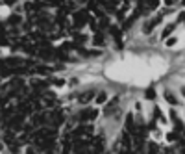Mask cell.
<instances>
[{
	"mask_svg": "<svg viewBox=\"0 0 185 154\" xmlns=\"http://www.w3.org/2000/svg\"><path fill=\"white\" fill-rule=\"evenodd\" d=\"M98 115V111L96 110H84V111H81V113H80V123H87V121H93V119L94 117H96Z\"/></svg>",
	"mask_w": 185,
	"mask_h": 154,
	"instance_id": "6da1fadb",
	"label": "cell"
},
{
	"mask_svg": "<svg viewBox=\"0 0 185 154\" xmlns=\"http://www.w3.org/2000/svg\"><path fill=\"white\" fill-rule=\"evenodd\" d=\"M87 20V11H80L74 15V23H76V26H84Z\"/></svg>",
	"mask_w": 185,
	"mask_h": 154,
	"instance_id": "7a4b0ae2",
	"label": "cell"
},
{
	"mask_svg": "<svg viewBox=\"0 0 185 154\" xmlns=\"http://www.w3.org/2000/svg\"><path fill=\"white\" fill-rule=\"evenodd\" d=\"M93 97H94L93 91H85V93H81L80 102H81V104H85V102H89V100H93Z\"/></svg>",
	"mask_w": 185,
	"mask_h": 154,
	"instance_id": "3957f363",
	"label": "cell"
},
{
	"mask_svg": "<svg viewBox=\"0 0 185 154\" xmlns=\"http://www.w3.org/2000/svg\"><path fill=\"white\" fill-rule=\"evenodd\" d=\"M117 104H119V99H113L111 102L107 104V108H106V113H113L115 108H117Z\"/></svg>",
	"mask_w": 185,
	"mask_h": 154,
	"instance_id": "277c9868",
	"label": "cell"
},
{
	"mask_svg": "<svg viewBox=\"0 0 185 154\" xmlns=\"http://www.w3.org/2000/svg\"><path fill=\"white\" fill-rule=\"evenodd\" d=\"M165 100H168L170 104H178V99H176V97H174L172 93H168V91L165 93Z\"/></svg>",
	"mask_w": 185,
	"mask_h": 154,
	"instance_id": "5b68a950",
	"label": "cell"
},
{
	"mask_svg": "<svg viewBox=\"0 0 185 154\" xmlns=\"http://www.w3.org/2000/svg\"><path fill=\"white\" fill-rule=\"evenodd\" d=\"M20 23V17H17V15H11L9 19H8V24H13V26H15V24H19Z\"/></svg>",
	"mask_w": 185,
	"mask_h": 154,
	"instance_id": "8992f818",
	"label": "cell"
},
{
	"mask_svg": "<svg viewBox=\"0 0 185 154\" xmlns=\"http://www.w3.org/2000/svg\"><path fill=\"white\" fill-rule=\"evenodd\" d=\"M146 99L148 100H152V99H155V91H154V87H150V89H146Z\"/></svg>",
	"mask_w": 185,
	"mask_h": 154,
	"instance_id": "52a82bcc",
	"label": "cell"
},
{
	"mask_svg": "<svg viewBox=\"0 0 185 154\" xmlns=\"http://www.w3.org/2000/svg\"><path fill=\"white\" fill-rule=\"evenodd\" d=\"M126 128L128 130H133V117L132 115H128V119H126Z\"/></svg>",
	"mask_w": 185,
	"mask_h": 154,
	"instance_id": "ba28073f",
	"label": "cell"
},
{
	"mask_svg": "<svg viewBox=\"0 0 185 154\" xmlns=\"http://www.w3.org/2000/svg\"><path fill=\"white\" fill-rule=\"evenodd\" d=\"M120 141H122V145H124V147H130V137H128V134H122V136H120Z\"/></svg>",
	"mask_w": 185,
	"mask_h": 154,
	"instance_id": "9c48e42d",
	"label": "cell"
},
{
	"mask_svg": "<svg viewBox=\"0 0 185 154\" xmlns=\"http://www.w3.org/2000/svg\"><path fill=\"white\" fill-rule=\"evenodd\" d=\"M106 99H107V95H106V93H98L96 102H98V104H102V102H106Z\"/></svg>",
	"mask_w": 185,
	"mask_h": 154,
	"instance_id": "30bf717a",
	"label": "cell"
},
{
	"mask_svg": "<svg viewBox=\"0 0 185 154\" xmlns=\"http://www.w3.org/2000/svg\"><path fill=\"white\" fill-rule=\"evenodd\" d=\"M172 30H174V24H170V26H167V28H165V30H163V36H165V37H167V36H168V33H170V32H172Z\"/></svg>",
	"mask_w": 185,
	"mask_h": 154,
	"instance_id": "8fae6325",
	"label": "cell"
},
{
	"mask_svg": "<svg viewBox=\"0 0 185 154\" xmlns=\"http://www.w3.org/2000/svg\"><path fill=\"white\" fill-rule=\"evenodd\" d=\"M167 137H168V141H176V137H178V134H176V132H170V134H168Z\"/></svg>",
	"mask_w": 185,
	"mask_h": 154,
	"instance_id": "7c38bea8",
	"label": "cell"
},
{
	"mask_svg": "<svg viewBox=\"0 0 185 154\" xmlns=\"http://www.w3.org/2000/svg\"><path fill=\"white\" fill-rule=\"evenodd\" d=\"M102 41H104V39H102V33H96V37H94V43H96V45H102Z\"/></svg>",
	"mask_w": 185,
	"mask_h": 154,
	"instance_id": "4fadbf2b",
	"label": "cell"
},
{
	"mask_svg": "<svg viewBox=\"0 0 185 154\" xmlns=\"http://www.w3.org/2000/svg\"><path fill=\"white\" fill-rule=\"evenodd\" d=\"M174 130H176V132H180V130H183V123H180V121H176V126H174Z\"/></svg>",
	"mask_w": 185,
	"mask_h": 154,
	"instance_id": "5bb4252c",
	"label": "cell"
},
{
	"mask_svg": "<svg viewBox=\"0 0 185 154\" xmlns=\"http://www.w3.org/2000/svg\"><path fill=\"white\" fill-rule=\"evenodd\" d=\"M148 152H150V154H155V152H157V147H155V145H150V147H148Z\"/></svg>",
	"mask_w": 185,
	"mask_h": 154,
	"instance_id": "9a60e30c",
	"label": "cell"
},
{
	"mask_svg": "<svg viewBox=\"0 0 185 154\" xmlns=\"http://www.w3.org/2000/svg\"><path fill=\"white\" fill-rule=\"evenodd\" d=\"M54 84H56V86H63V80H59V78H56V80H54Z\"/></svg>",
	"mask_w": 185,
	"mask_h": 154,
	"instance_id": "2e32d148",
	"label": "cell"
},
{
	"mask_svg": "<svg viewBox=\"0 0 185 154\" xmlns=\"http://www.w3.org/2000/svg\"><path fill=\"white\" fill-rule=\"evenodd\" d=\"M174 43H176V39H168V41H167V45H168V46H172Z\"/></svg>",
	"mask_w": 185,
	"mask_h": 154,
	"instance_id": "e0dca14e",
	"label": "cell"
},
{
	"mask_svg": "<svg viewBox=\"0 0 185 154\" xmlns=\"http://www.w3.org/2000/svg\"><path fill=\"white\" fill-rule=\"evenodd\" d=\"M26 154H35V150H33V149H28V150H26Z\"/></svg>",
	"mask_w": 185,
	"mask_h": 154,
	"instance_id": "ac0fdd59",
	"label": "cell"
},
{
	"mask_svg": "<svg viewBox=\"0 0 185 154\" xmlns=\"http://www.w3.org/2000/svg\"><path fill=\"white\" fill-rule=\"evenodd\" d=\"M4 2H6V4H9V6H11L13 2H15V0H4Z\"/></svg>",
	"mask_w": 185,
	"mask_h": 154,
	"instance_id": "d6986e66",
	"label": "cell"
},
{
	"mask_svg": "<svg viewBox=\"0 0 185 154\" xmlns=\"http://www.w3.org/2000/svg\"><path fill=\"white\" fill-rule=\"evenodd\" d=\"M181 93H183V95H185V87H181Z\"/></svg>",
	"mask_w": 185,
	"mask_h": 154,
	"instance_id": "ffe728a7",
	"label": "cell"
}]
</instances>
